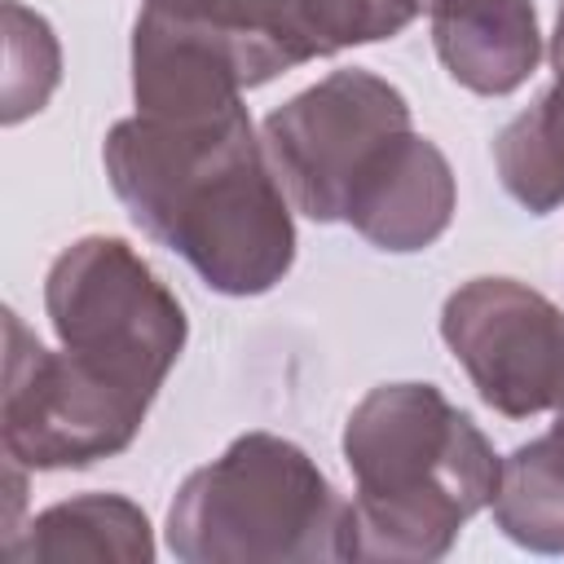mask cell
Instances as JSON below:
<instances>
[{
  "label": "cell",
  "instance_id": "7a4b0ae2",
  "mask_svg": "<svg viewBox=\"0 0 564 564\" xmlns=\"http://www.w3.org/2000/svg\"><path fill=\"white\" fill-rule=\"evenodd\" d=\"M357 480L344 560H441L458 529L494 502L502 458L432 383H383L344 427Z\"/></svg>",
  "mask_w": 564,
  "mask_h": 564
},
{
  "label": "cell",
  "instance_id": "6da1fadb",
  "mask_svg": "<svg viewBox=\"0 0 564 564\" xmlns=\"http://www.w3.org/2000/svg\"><path fill=\"white\" fill-rule=\"evenodd\" d=\"M106 176L128 216L225 295H260L295 260L291 198L247 106L132 115L106 137Z\"/></svg>",
  "mask_w": 564,
  "mask_h": 564
},
{
  "label": "cell",
  "instance_id": "30bf717a",
  "mask_svg": "<svg viewBox=\"0 0 564 564\" xmlns=\"http://www.w3.org/2000/svg\"><path fill=\"white\" fill-rule=\"evenodd\" d=\"M423 9L436 53L463 88L502 97L533 75L542 35L529 0H427Z\"/></svg>",
  "mask_w": 564,
  "mask_h": 564
},
{
  "label": "cell",
  "instance_id": "8992f818",
  "mask_svg": "<svg viewBox=\"0 0 564 564\" xmlns=\"http://www.w3.org/2000/svg\"><path fill=\"white\" fill-rule=\"evenodd\" d=\"M4 335L0 436L9 463L35 471L84 467L119 454L141 432V405L84 379L57 348L31 339L18 313H4Z\"/></svg>",
  "mask_w": 564,
  "mask_h": 564
},
{
  "label": "cell",
  "instance_id": "4fadbf2b",
  "mask_svg": "<svg viewBox=\"0 0 564 564\" xmlns=\"http://www.w3.org/2000/svg\"><path fill=\"white\" fill-rule=\"evenodd\" d=\"M489 507L511 542L529 551H564V436L555 427L502 458Z\"/></svg>",
  "mask_w": 564,
  "mask_h": 564
},
{
  "label": "cell",
  "instance_id": "5b68a950",
  "mask_svg": "<svg viewBox=\"0 0 564 564\" xmlns=\"http://www.w3.org/2000/svg\"><path fill=\"white\" fill-rule=\"evenodd\" d=\"M405 128L410 106L388 79L335 70L264 119V150L291 207L313 220H344L352 185Z\"/></svg>",
  "mask_w": 564,
  "mask_h": 564
},
{
  "label": "cell",
  "instance_id": "52a82bcc",
  "mask_svg": "<svg viewBox=\"0 0 564 564\" xmlns=\"http://www.w3.org/2000/svg\"><path fill=\"white\" fill-rule=\"evenodd\" d=\"M441 335L498 414L564 410V313L533 286L511 278L458 286L445 300Z\"/></svg>",
  "mask_w": 564,
  "mask_h": 564
},
{
  "label": "cell",
  "instance_id": "9c48e42d",
  "mask_svg": "<svg viewBox=\"0 0 564 564\" xmlns=\"http://www.w3.org/2000/svg\"><path fill=\"white\" fill-rule=\"evenodd\" d=\"M454 216V172L445 154L414 128L397 132L348 194L344 220L383 251H419L445 234Z\"/></svg>",
  "mask_w": 564,
  "mask_h": 564
},
{
  "label": "cell",
  "instance_id": "277c9868",
  "mask_svg": "<svg viewBox=\"0 0 564 564\" xmlns=\"http://www.w3.org/2000/svg\"><path fill=\"white\" fill-rule=\"evenodd\" d=\"M62 357L106 392L150 410L185 348V313L154 269L119 238L70 242L44 282Z\"/></svg>",
  "mask_w": 564,
  "mask_h": 564
},
{
  "label": "cell",
  "instance_id": "5bb4252c",
  "mask_svg": "<svg viewBox=\"0 0 564 564\" xmlns=\"http://www.w3.org/2000/svg\"><path fill=\"white\" fill-rule=\"evenodd\" d=\"M4 53H9V75H4V123L26 119L40 110L57 84V44L44 18L26 13L18 0H4Z\"/></svg>",
  "mask_w": 564,
  "mask_h": 564
},
{
  "label": "cell",
  "instance_id": "7c38bea8",
  "mask_svg": "<svg viewBox=\"0 0 564 564\" xmlns=\"http://www.w3.org/2000/svg\"><path fill=\"white\" fill-rule=\"evenodd\" d=\"M551 66H555V84L538 97V106L516 115L494 141V159L507 194L538 216L564 198V13L555 22Z\"/></svg>",
  "mask_w": 564,
  "mask_h": 564
},
{
  "label": "cell",
  "instance_id": "ba28073f",
  "mask_svg": "<svg viewBox=\"0 0 564 564\" xmlns=\"http://www.w3.org/2000/svg\"><path fill=\"white\" fill-rule=\"evenodd\" d=\"M225 48L242 88L300 62L397 35L423 0H145Z\"/></svg>",
  "mask_w": 564,
  "mask_h": 564
},
{
  "label": "cell",
  "instance_id": "8fae6325",
  "mask_svg": "<svg viewBox=\"0 0 564 564\" xmlns=\"http://www.w3.org/2000/svg\"><path fill=\"white\" fill-rule=\"evenodd\" d=\"M4 564H66V560H106V564H145L154 555L150 524L141 507L115 494H84L48 507L18 538H4Z\"/></svg>",
  "mask_w": 564,
  "mask_h": 564
},
{
  "label": "cell",
  "instance_id": "9a60e30c",
  "mask_svg": "<svg viewBox=\"0 0 564 564\" xmlns=\"http://www.w3.org/2000/svg\"><path fill=\"white\" fill-rule=\"evenodd\" d=\"M423 4H427V0H423Z\"/></svg>",
  "mask_w": 564,
  "mask_h": 564
},
{
  "label": "cell",
  "instance_id": "3957f363",
  "mask_svg": "<svg viewBox=\"0 0 564 564\" xmlns=\"http://www.w3.org/2000/svg\"><path fill=\"white\" fill-rule=\"evenodd\" d=\"M344 529L348 502L273 432L238 436L176 489L167 511V546L189 564L344 560Z\"/></svg>",
  "mask_w": 564,
  "mask_h": 564
}]
</instances>
